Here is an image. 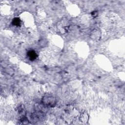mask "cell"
<instances>
[{"mask_svg":"<svg viewBox=\"0 0 125 125\" xmlns=\"http://www.w3.org/2000/svg\"><path fill=\"white\" fill-rule=\"evenodd\" d=\"M102 36L101 30L98 28H95L92 29L89 33V38L93 41H99Z\"/></svg>","mask_w":125,"mask_h":125,"instance_id":"obj_3","label":"cell"},{"mask_svg":"<svg viewBox=\"0 0 125 125\" xmlns=\"http://www.w3.org/2000/svg\"><path fill=\"white\" fill-rule=\"evenodd\" d=\"M42 104L46 106L49 107H54L57 104V100L52 94H45L42 99Z\"/></svg>","mask_w":125,"mask_h":125,"instance_id":"obj_1","label":"cell"},{"mask_svg":"<svg viewBox=\"0 0 125 125\" xmlns=\"http://www.w3.org/2000/svg\"><path fill=\"white\" fill-rule=\"evenodd\" d=\"M91 16L93 17V18H96L98 16V12L97 11H93L91 12Z\"/></svg>","mask_w":125,"mask_h":125,"instance_id":"obj_8","label":"cell"},{"mask_svg":"<svg viewBox=\"0 0 125 125\" xmlns=\"http://www.w3.org/2000/svg\"><path fill=\"white\" fill-rule=\"evenodd\" d=\"M26 56L28 59L31 61H34L37 59L38 57L37 52L33 49H29L27 51Z\"/></svg>","mask_w":125,"mask_h":125,"instance_id":"obj_4","label":"cell"},{"mask_svg":"<svg viewBox=\"0 0 125 125\" xmlns=\"http://www.w3.org/2000/svg\"><path fill=\"white\" fill-rule=\"evenodd\" d=\"M70 27V24L66 19H62L57 23V28L60 33L64 34L67 32Z\"/></svg>","mask_w":125,"mask_h":125,"instance_id":"obj_2","label":"cell"},{"mask_svg":"<svg viewBox=\"0 0 125 125\" xmlns=\"http://www.w3.org/2000/svg\"><path fill=\"white\" fill-rule=\"evenodd\" d=\"M11 23L13 25L15 26L20 27L21 24V21L20 18L18 17H16L12 20Z\"/></svg>","mask_w":125,"mask_h":125,"instance_id":"obj_6","label":"cell"},{"mask_svg":"<svg viewBox=\"0 0 125 125\" xmlns=\"http://www.w3.org/2000/svg\"><path fill=\"white\" fill-rule=\"evenodd\" d=\"M89 120V115L88 113L84 111L83 112L80 116V121L83 124H86L87 123Z\"/></svg>","mask_w":125,"mask_h":125,"instance_id":"obj_5","label":"cell"},{"mask_svg":"<svg viewBox=\"0 0 125 125\" xmlns=\"http://www.w3.org/2000/svg\"><path fill=\"white\" fill-rule=\"evenodd\" d=\"M18 112L20 114H21L23 117L24 116L26 111L24 105H21L18 107Z\"/></svg>","mask_w":125,"mask_h":125,"instance_id":"obj_7","label":"cell"}]
</instances>
